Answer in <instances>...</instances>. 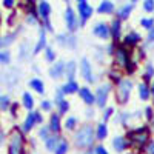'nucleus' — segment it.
Listing matches in <instances>:
<instances>
[{
	"mask_svg": "<svg viewBox=\"0 0 154 154\" xmlns=\"http://www.w3.org/2000/svg\"><path fill=\"white\" fill-rule=\"evenodd\" d=\"M8 106H9V97L0 96V109H8Z\"/></svg>",
	"mask_w": 154,
	"mask_h": 154,
	"instance_id": "7c9ffc66",
	"label": "nucleus"
},
{
	"mask_svg": "<svg viewBox=\"0 0 154 154\" xmlns=\"http://www.w3.org/2000/svg\"><path fill=\"white\" fill-rule=\"evenodd\" d=\"M0 23H2V17H0Z\"/></svg>",
	"mask_w": 154,
	"mask_h": 154,
	"instance_id": "5fc2aeb1",
	"label": "nucleus"
},
{
	"mask_svg": "<svg viewBox=\"0 0 154 154\" xmlns=\"http://www.w3.org/2000/svg\"><path fill=\"white\" fill-rule=\"evenodd\" d=\"M108 93H109V86L108 85H103L97 89V94H96V102L99 106H103L105 102H106V97H108Z\"/></svg>",
	"mask_w": 154,
	"mask_h": 154,
	"instance_id": "0eeeda50",
	"label": "nucleus"
},
{
	"mask_svg": "<svg viewBox=\"0 0 154 154\" xmlns=\"http://www.w3.org/2000/svg\"><path fill=\"white\" fill-rule=\"evenodd\" d=\"M133 6H134V2L133 3H130V5H125L123 8H120L119 9V19H126L128 16H130V12H131V9H133Z\"/></svg>",
	"mask_w": 154,
	"mask_h": 154,
	"instance_id": "6ab92c4d",
	"label": "nucleus"
},
{
	"mask_svg": "<svg viewBox=\"0 0 154 154\" xmlns=\"http://www.w3.org/2000/svg\"><path fill=\"white\" fill-rule=\"evenodd\" d=\"M65 126L68 128V130H72V128L75 126V119L74 117H68L66 122H65Z\"/></svg>",
	"mask_w": 154,
	"mask_h": 154,
	"instance_id": "e433bc0d",
	"label": "nucleus"
},
{
	"mask_svg": "<svg viewBox=\"0 0 154 154\" xmlns=\"http://www.w3.org/2000/svg\"><path fill=\"white\" fill-rule=\"evenodd\" d=\"M23 105H25V108H28V109H31V108H32L34 100H32L31 94H28V93H25V94H23Z\"/></svg>",
	"mask_w": 154,
	"mask_h": 154,
	"instance_id": "bb28decb",
	"label": "nucleus"
},
{
	"mask_svg": "<svg viewBox=\"0 0 154 154\" xmlns=\"http://www.w3.org/2000/svg\"><path fill=\"white\" fill-rule=\"evenodd\" d=\"M23 143L25 137L19 130H14L9 137V146H8V154H23Z\"/></svg>",
	"mask_w": 154,
	"mask_h": 154,
	"instance_id": "f03ea898",
	"label": "nucleus"
},
{
	"mask_svg": "<svg viewBox=\"0 0 154 154\" xmlns=\"http://www.w3.org/2000/svg\"><path fill=\"white\" fill-rule=\"evenodd\" d=\"M3 5H5L6 8H11L12 5H14V2H12V0H5V2H3Z\"/></svg>",
	"mask_w": 154,
	"mask_h": 154,
	"instance_id": "49530a36",
	"label": "nucleus"
},
{
	"mask_svg": "<svg viewBox=\"0 0 154 154\" xmlns=\"http://www.w3.org/2000/svg\"><path fill=\"white\" fill-rule=\"evenodd\" d=\"M49 128H51L53 131H56V133L60 130V119H59L57 114H53V116H51V125H49Z\"/></svg>",
	"mask_w": 154,
	"mask_h": 154,
	"instance_id": "5701e85b",
	"label": "nucleus"
},
{
	"mask_svg": "<svg viewBox=\"0 0 154 154\" xmlns=\"http://www.w3.org/2000/svg\"><path fill=\"white\" fill-rule=\"evenodd\" d=\"M3 140H5V133H3L2 128H0V145L3 143Z\"/></svg>",
	"mask_w": 154,
	"mask_h": 154,
	"instance_id": "de8ad7c7",
	"label": "nucleus"
},
{
	"mask_svg": "<svg viewBox=\"0 0 154 154\" xmlns=\"http://www.w3.org/2000/svg\"><path fill=\"white\" fill-rule=\"evenodd\" d=\"M106 134H108L106 125H105V123H100V125L97 126V137H99V139H105Z\"/></svg>",
	"mask_w": 154,
	"mask_h": 154,
	"instance_id": "cd10ccee",
	"label": "nucleus"
},
{
	"mask_svg": "<svg viewBox=\"0 0 154 154\" xmlns=\"http://www.w3.org/2000/svg\"><path fill=\"white\" fill-rule=\"evenodd\" d=\"M140 40V35L137 34V32H130L126 37H125V43H131V45H134V43H137Z\"/></svg>",
	"mask_w": 154,
	"mask_h": 154,
	"instance_id": "393cba45",
	"label": "nucleus"
},
{
	"mask_svg": "<svg viewBox=\"0 0 154 154\" xmlns=\"http://www.w3.org/2000/svg\"><path fill=\"white\" fill-rule=\"evenodd\" d=\"M14 38H16V32H12V34L6 35L5 38H0V46H6V45L12 43V42H14Z\"/></svg>",
	"mask_w": 154,
	"mask_h": 154,
	"instance_id": "c85d7f7f",
	"label": "nucleus"
},
{
	"mask_svg": "<svg viewBox=\"0 0 154 154\" xmlns=\"http://www.w3.org/2000/svg\"><path fill=\"white\" fill-rule=\"evenodd\" d=\"M148 152H149V154H154V142H149V145H148Z\"/></svg>",
	"mask_w": 154,
	"mask_h": 154,
	"instance_id": "a18cd8bd",
	"label": "nucleus"
},
{
	"mask_svg": "<svg viewBox=\"0 0 154 154\" xmlns=\"http://www.w3.org/2000/svg\"><path fill=\"white\" fill-rule=\"evenodd\" d=\"M38 136H40V139H43V140H48V139H49V136H48V128H46V126L40 128V131H38Z\"/></svg>",
	"mask_w": 154,
	"mask_h": 154,
	"instance_id": "c9c22d12",
	"label": "nucleus"
},
{
	"mask_svg": "<svg viewBox=\"0 0 154 154\" xmlns=\"http://www.w3.org/2000/svg\"><path fill=\"white\" fill-rule=\"evenodd\" d=\"M112 9H114V5L111 2H108V0L102 2L100 6H99V12H100V14H109V12H112Z\"/></svg>",
	"mask_w": 154,
	"mask_h": 154,
	"instance_id": "4468645a",
	"label": "nucleus"
},
{
	"mask_svg": "<svg viewBox=\"0 0 154 154\" xmlns=\"http://www.w3.org/2000/svg\"><path fill=\"white\" fill-rule=\"evenodd\" d=\"M62 89H63V93H69V94H72V93H75V91H79V86H77V83L72 80V82H68Z\"/></svg>",
	"mask_w": 154,
	"mask_h": 154,
	"instance_id": "b1692460",
	"label": "nucleus"
},
{
	"mask_svg": "<svg viewBox=\"0 0 154 154\" xmlns=\"http://www.w3.org/2000/svg\"><path fill=\"white\" fill-rule=\"evenodd\" d=\"M34 114H35V122H38V123H40V122H42V116L38 114V112H34Z\"/></svg>",
	"mask_w": 154,
	"mask_h": 154,
	"instance_id": "8fccbe9b",
	"label": "nucleus"
},
{
	"mask_svg": "<svg viewBox=\"0 0 154 154\" xmlns=\"http://www.w3.org/2000/svg\"><path fill=\"white\" fill-rule=\"evenodd\" d=\"M66 151H68V143L65 140H62L57 146V149H56V154H66Z\"/></svg>",
	"mask_w": 154,
	"mask_h": 154,
	"instance_id": "c756f323",
	"label": "nucleus"
},
{
	"mask_svg": "<svg viewBox=\"0 0 154 154\" xmlns=\"http://www.w3.org/2000/svg\"><path fill=\"white\" fill-rule=\"evenodd\" d=\"M112 145H114V149L116 151H123L125 148H126V142H125V139L123 137H116L114 140H112Z\"/></svg>",
	"mask_w": 154,
	"mask_h": 154,
	"instance_id": "f3484780",
	"label": "nucleus"
},
{
	"mask_svg": "<svg viewBox=\"0 0 154 154\" xmlns=\"http://www.w3.org/2000/svg\"><path fill=\"white\" fill-rule=\"evenodd\" d=\"M142 25L146 28V29H152V25H154V20L152 19H142Z\"/></svg>",
	"mask_w": 154,
	"mask_h": 154,
	"instance_id": "f704fd0d",
	"label": "nucleus"
},
{
	"mask_svg": "<svg viewBox=\"0 0 154 154\" xmlns=\"http://www.w3.org/2000/svg\"><path fill=\"white\" fill-rule=\"evenodd\" d=\"M26 46H28V43H23V45H22V51H20V54H19V57H20V59H23V57H25V54L28 53Z\"/></svg>",
	"mask_w": 154,
	"mask_h": 154,
	"instance_id": "ea45409f",
	"label": "nucleus"
},
{
	"mask_svg": "<svg viewBox=\"0 0 154 154\" xmlns=\"http://www.w3.org/2000/svg\"><path fill=\"white\" fill-rule=\"evenodd\" d=\"M154 74V69H152V66L151 65H148V72H146V79H149V77Z\"/></svg>",
	"mask_w": 154,
	"mask_h": 154,
	"instance_id": "37998d69",
	"label": "nucleus"
},
{
	"mask_svg": "<svg viewBox=\"0 0 154 154\" xmlns=\"http://www.w3.org/2000/svg\"><path fill=\"white\" fill-rule=\"evenodd\" d=\"M77 6H79L80 19H82V25H83V23H85V20H86L89 16L93 14V8L88 5V2H86V0H80V2H79V5H77Z\"/></svg>",
	"mask_w": 154,
	"mask_h": 154,
	"instance_id": "423d86ee",
	"label": "nucleus"
},
{
	"mask_svg": "<svg viewBox=\"0 0 154 154\" xmlns=\"http://www.w3.org/2000/svg\"><path fill=\"white\" fill-rule=\"evenodd\" d=\"M93 139H94V131H93V126L91 125H85L82 126L79 133L75 134V143L77 146H89L93 143Z\"/></svg>",
	"mask_w": 154,
	"mask_h": 154,
	"instance_id": "f257e3e1",
	"label": "nucleus"
},
{
	"mask_svg": "<svg viewBox=\"0 0 154 154\" xmlns=\"http://www.w3.org/2000/svg\"><path fill=\"white\" fill-rule=\"evenodd\" d=\"M29 86H31V88H34L38 94H43V93H45L43 83H42V80H38V79H32V80L29 82Z\"/></svg>",
	"mask_w": 154,
	"mask_h": 154,
	"instance_id": "aec40b11",
	"label": "nucleus"
},
{
	"mask_svg": "<svg viewBox=\"0 0 154 154\" xmlns=\"http://www.w3.org/2000/svg\"><path fill=\"white\" fill-rule=\"evenodd\" d=\"M45 54H46V60H48V62H53V60H54V57H56L54 51L51 49L49 46H48V48H45Z\"/></svg>",
	"mask_w": 154,
	"mask_h": 154,
	"instance_id": "473e14b6",
	"label": "nucleus"
},
{
	"mask_svg": "<svg viewBox=\"0 0 154 154\" xmlns=\"http://www.w3.org/2000/svg\"><path fill=\"white\" fill-rule=\"evenodd\" d=\"M65 17H66V23H68V29L69 31H74L77 28V20H75V16H74V11L71 8L66 9Z\"/></svg>",
	"mask_w": 154,
	"mask_h": 154,
	"instance_id": "1a4fd4ad",
	"label": "nucleus"
},
{
	"mask_svg": "<svg viewBox=\"0 0 154 154\" xmlns=\"http://www.w3.org/2000/svg\"><path fill=\"white\" fill-rule=\"evenodd\" d=\"M49 74H51V77H54V79H56V77H60L63 74V63L62 62H57L56 65L49 69Z\"/></svg>",
	"mask_w": 154,
	"mask_h": 154,
	"instance_id": "ddd939ff",
	"label": "nucleus"
},
{
	"mask_svg": "<svg viewBox=\"0 0 154 154\" xmlns=\"http://www.w3.org/2000/svg\"><path fill=\"white\" fill-rule=\"evenodd\" d=\"M116 57H117V62L120 63V65H126V63L130 62V60H128V56H126V53H125L123 48H119V49H117Z\"/></svg>",
	"mask_w": 154,
	"mask_h": 154,
	"instance_id": "a211bd4d",
	"label": "nucleus"
},
{
	"mask_svg": "<svg viewBox=\"0 0 154 154\" xmlns=\"http://www.w3.org/2000/svg\"><path fill=\"white\" fill-rule=\"evenodd\" d=\"M42 108H43V109H49V108H51V103H49V102H46V100H43V102H42Z\"/></svg>",
	"mask_w": 154,
	"mask_h": 154,
	"instance_id": "c03bdc74",
	"label": "nucleus"
},
{
	"mask_svg": "<svg viewBox=\"0 0 154 154\" xmlns=\"http://www.w3.org/2000/svg\"><path fill=\"white\" fill-rule=\"evenodd\" d=\"M145 111H146V117L149 119V117H151V116H152V109H151V108H146Z\"/></svg>",
	"mask_w": 154,
	"mask_h": 154,
	"instance_id": "3c124183",
	"label": "nucleus"
},
{
	"mask_svg": "<svg viewBox=\"0 0 154 154\" xmlns=\"http://www.w3.org/2000/svg\"><path fill=\"white\" fill-rule=\"evenodd\" d=\"M66 75H68V82H72L74 75H75V63L72 60L66 65Z\"/></svg>",
	"mask_w": 154,
	"mask_h": 154,
	"instance_id": "4be33fe9",
	"label": "nucleus"
},
{
	"mask_svg": "<svg viewBox=\"0 0 154 154\" xmlns=\"http://www.w3.org/2000/svg\"><path fill=\"white\" fill-rule=\"evenodd\" d=\"M45 43H46V35H45V29H40V37H38V42L34 48V54L40 53V51L45 48Z\"/></svg>",
	"mask_w": 154,
	"mask_h": 154,
	"instance_id": "f8f14e48",
	"label": "nucleus"
},
{
	"mask_svg": "<svg viewBox=\"0 0 154 154\" xmlns=\"http://www.w3.org/2000/svg\"><path fill=\"white\" fill-rule=\"evenodd\" d=\"M111 114H112V108H108V109L105 111V114H103V119H105V120H108Z\"/></svg>",
	"mask_w": 154,
	"mask_h": 154,
	"instance_id": "79ce46f5",
	"label": "nucleus"
},
{
	"mask_svg": "<svg viewBox=\"0 0 154 154\" xmlns=\"http://www.w3.org/2000/svg\"><path fill=\"white\" fill-rule=\"evenodd\" d=\"M59 146V136H53L46 140V148L48 151H56Z\"/></svg>",
	"mask_w": 154,
	"mask_h": 154,
	"instance_id": "dca6fc26",
	"label": "nucleus"
},
{
	"mask_svg": "<svg viewBox=\"0 0 154 154\" xmlns=\"http://www.w3.org/2000/svg\"><path fill=\"white\" fill-rule=\"evenodd\" d=\"M139 94H140V99H143V100L149 99V89H148V86L145 83H142L139 86Z\"/></svg>",
	"mask_w": 154,
	"mask_h": 154,
	"instance_id": "a878e982",
	"label": "nucleus"
},
{
	"mask_svg": "<svg viewBox=\"0 0 154 154\" xmlns=\"http://www.w3.org/2000/svg\"><path fill=\"white\" fill-rule=\"evenodd\" d=\"M82 75L85 77V80L88 82H93V75H91V65H89V62L86 59L82 60Z\"/></svg>",
	"mask_w": 154,
	"mask_h": 154,
	"instance_id": "9d476101",
	"label": "nucleus"
},
{
	"mask_svg": "<svg viewBox=\"0 0 154 154\" xmlns=\"http://www.w3.org/2000/svg\"><path fill=\"white\" fill-rule=\"evenodd\" d=\"M111 34H112V38H116V40L119 38V34H120V22L119 20H114L111 23Z\"/></svg>",
	"mask_w": 154,
	"mask_h": 154,
	"instance_id": "412c9836",
	"label": "nucleus"
},
{
	"mask_svg": "<svg viewBox=\"0 0 154 154\" xmlns=\"http://www.w3.org/2000/svg\"><path fill=\"white\" fill-rule=\"evenodd\" d=\"M148 40H149V42H152V40H154V28H152V29H149V35H148Z\"/></svg>",
	"mask_w": 154,
	"mask_h": 154,
	"instance_id": "09e8293b",
	"label": "nucleus"
},
{
	"mask_svg": "<svg viewBox=\"0 0 154 154\" xmlns=\"http://www.w3.org/2000/svg\"><path fill=\"white\" fill-rule=\"evenodd\" d=\"M152 93H154V85H152Z\"/></svg>",
	"mask_w": 154,
	"mask_h": 154,
	"instance_id": "864d4df0",
	"label": "nucleus"
},
{
	"mask_svg": "<svg viewBox=\"0 0 154 154\" xmlns=\"http://www.w3.org/2000/svg\"><path fill=\"white\" fill-rule=\"evenodd\" d=\"M38 12H40V16L45 19L48 31H53V26H51V23H49V12H51L49 3L48 2H40V3H38Z\"/></svg>",
	"mask_w": 154,
	"mask_h": 154,
	"instance_id": "39448f33",
	"label": "nucleus"
},
{
	"mask_svg": "<svg viewBox=\"0 0 154 154\" xmlns=\"http://www.w3.org/2000/svg\"><path fill=\"white\" fill-rule=\"evenodd\" d=\"M11 60V54L8 51H0V63H8Z\"/></svg>",
	"mask_w": 154,
	"mask_h": 154,
	"instance_id": "2f4dec72",
	"label": "nucleus"
},
{
	"mask_svg": "<svg viewBox=\"0 0 154 154\" xmlns=\"http://www.w3.org/2000/svg\"><path fill=\"white\" fill-rule=\"evenodd\" d=\"M68 108H69V103H68V102H65V100L59 103V111H60L62 114H65V112L68 111Z\"/></svg>",
	"mask_w": 154,
	"mask_h": 154,
	"instance_id": "72a5a7b5",
	"label": "nucleus"
},
{
	"mask_svg": "<svg viewBox=\"0 0 154 154\" xmlns=\"http://www.w3.org/2000/svg\"><path fill=\"white\" fill-rule=\"evenodd\" d=\"M34 123H35V114L34 112H29L26 120H25V123H23V131H29L31 128L34 126Z\"/></svg>",
	"mask_w": 154,
	"mask_h": 154,
	"instance_id": "2eb2a0df",
	"label": "nucleus"
},
{
	"mask_svg": "<svg viewBox=\"0 0 154 154\" xmlns=\"http://www.w3.org/2000/svg\"><path fill=\"white\" fill-rule=\"evenodd\" d=\"M131 82L130 80H122L117 86V102L119 103H126L128 97H130V93H131Z\"/></svg>",
	"mask_w": 154,
	"mask_h": 154,
	"instance_id": "7ed1b4c3",
	"label": "nucleus"
},
{
	"mask_svg": "<svg viewBox=\"0 0 154 154\" xmlns=\"http://www.w3.org/2000/svg\"><path fill=\"white\" fill-rule=\"evenodd\" d=\"M80 97H82V99H83V100L86 102L88 105L94 103V100H96V97L93 96V93L89 91L88 88H82V89H80Z\"/></svg>",
	"mask_w": 154,
	"mask_h": 154,
	"instance_id": "9b49d317",
	"label": "nucleus"
},
{
	"mask_svg": "<svg viewBox=\"0 0 154 154\" xmlns=\"http://www.w3.org/2000/svg\"><path fill=\"white\" fill-rule=\"evenodd\" d=\"M93 32H94L96 35H99L100 38H108V37H109V28L106 26L105 23H99L97 26H94Z\"/></svg>",
	"mask_w": 154,
	"mask_h": 154,
	"instance_id": "6e6552de",
	"label": "nucleus"
},
{
	"mask_svg": "<svg viewBox=\"0 0 154 154\" xmlns=\"http://www.w3.org/2000/svg\"><path fill=\"white\" fill-rule=\"evenodd\" d=\"M96 154H108V152H106V149L103 146H97L96 148Z\"/></svg>",
	"mask_w": 154,
	"mask_h": 154,
	"instance_id": "a19ab883",
	"label": "nucleus"
},
{
	"mask_svg": "<svg viewBox=\"0 0 154 154\" xmlns=\"http://www.w3.org/2000/svg\"><path fill=\"white\" fill-rule=\"evenodd\" d=\"M56 102L57 103H60V102H63V89L60 88L59 91H57V96H56Z\"/></svg>",
	"mask_w": 154,
	"mask_h": 154,
	"instance_id": "58836bf2",
	"label": "nucleus"
},
{
	"mask_svg": "<svg viewBox=\"0 0 154 154\" xmlns=\"http://www.w3.org/2000/svg\"><path fill=\"white\" fill-rule=\"evenodd\" d=\"M16 109H17V103H14V105L11 106V114H12V116L16 114Z\"/></svg>",
	"mask_w": 154,
	"mask_h": 154,
	"instance_id": "603ef678",
	"label": "nucleus"
},
{
	"mask_svg": "<svg viewBox=\"0 0 154 154\" xmlns=\"http://www.w3.org/2000/svg\"><path fill=\"white\" fill-rule=\"evenodd\" d=\"M143 8L146 11H152L154 9V0H146V2L143 3Z\"/></svg>",
	"mask_w": 154,
	"mask_h": 154,
	"instance_id": "4c0bfd02",
	"label": "nucleus"
},
{
	"mask_svg": "<svg viewBox=\"0 0 154 154\" xmlns=\"http://www.w3.org/2000/svg\"><path fill=\"white\" fill-rule=\"evenodd\" d=\"M130 139H131V142L136 143L137 146H143V143L148 140V131L145 130V128H139V130L130 133Z\"/></svg>",
	"mask_w": 154,
	"mask_h": 154,
	"instance_id": "20e7f679",
	"label": "nucleus"
}]
</instances>
